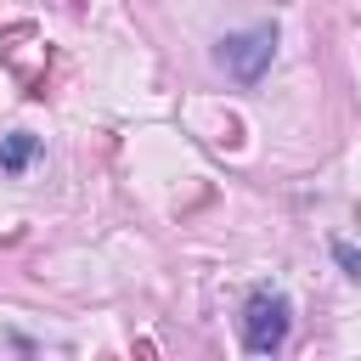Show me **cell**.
<instances>
[{
  "label": "cell",
  "instance_id": "cell-1",
  "mask_svg": "<svg viewBox=\"0 0 361 361\" xmlns=\"http://www.w3.org/2000/svg\"><path fill=\"white\" fill-rule=\"evenodd\" d=\"M288 322H293V305H288L276 288L248 293V310H243V344H248V355H271V350H282Z\"/></svg>",
  "mask_w": 361,
  "mask_h": 361
},
{
  "label": "cell",
  "instance_id": "cell-2",
  "mask_svg": "<svg viewBox=\"0 0 361 361\" xmlns=\"http://www.w3.org/2000/svg\"><path fill=\"white\" fill-rule=\"evenodd\" d=\"M271 51H276V34H271V28H248V34L220 39V62H226L231 79H243V85H254V79L271 68Z\"/></svg>",
  "mask_w": 361,
  "mask_h": 361
},
{
  "label": "cell",
  "instance_id": "cell-3",
  "mask_svg": "<svg viewBox=\"0 0 361 361\" xmlns=\"http://www.w3.org/2000/svg\"><path fill=\"white\" fill-rule=\"evenodd\" d=\"M34 158H39V135L17 130V135H6V141H0V169H6V175H23Z\"/></svg>",
  "mask_w": 361,
  "mask_h": 361
},
{
  "label": "cell",
  "instance_id": "cell-4",
  "mask_svg": "<svg viewBox=\"0 0 361 361\" xmlns=\"http://www.w3.org/2000/svg\"><path fill=\"white\" fill-rule=\"evenodd\" d=\"M333 259H338V265H344V271H350V276L361 282V254H355L350 243H333Z\"/></svg>",
  "mask_w": 361,
  "mask_h": 361
}]
</instances>
